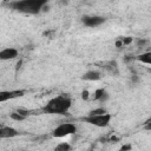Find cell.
Segmentation results:
<instances>
[{
	"label": "cell",
	"instance_id": "cell-1",
	"mask_svg": "<svg viewBox=\"0 0 151 151\" xmlns=\"http://www.w3.org/2000/svg\"><path fill=\"white\" fill-rule=\"evenodd\" d=\"M72 106V99L66 94H60L51 98L41 109L42 113L48 114H66Z\"/></svg>",
	"mask_w": 151,
	"mask_h": 151
},
{
	"label": "cell",
	"instance_id": "cell-2",
	"mask_svg": "<svg viewBox=\"0 0 151 151\" xmlns=\"http://www.w3.org/2000/svg\"><path fill=\"white\" fill-rule=\"evenodd\" d=\"M47 4L45 0H20L11 2L9 6L17 12L26 13V14H38L42 7Z\"/></svg>",
	"mask_w": 151,
	"mask_h": 151
},
{
	"label": "cell",
	"instance_id": "cell-3",
	"mask_svg": "<svg viewBox=\"0 0 151 151\" xmlns=\"http://www.w3.org/2000/svg\"><path fill=\"white\" fill-rule=\"evenodd\" d=\"M112 119V114L109 113V112H105V113H101V114H93V116H90L87 114L86 117H83L81 120L87 123V124H91L93 126H97V127H106L110 122Z\"/></svg>",
	"mask_w": 151,
	"mask_h": 151
},
{
	"label": "cell",
	"instance_id": "cell-4",
	"mask_svg": "<svg viewBox=\"0 0 151 151\" xmlns=\"http://www.w3.org/2000/svg\"><path fill=\"white\" fill-rule=\"evenodd\" d=\"M77 132V126L73 123H63L58 125L52 131V137L54 138H64L67 136H71Z\"/></svg>",
	"mask_w": 151,
	"mask_h": 151
},
{
	"label": "cell",
	"instance_id": "cell-5",
	"mask_svg": "<svg viewBox=\"0 0 151 151\" xmlns=\"http://www.w3.org/2000/svg\"><path fill=\"white\" fill-rule=\"evenodd\" d=\"M26 93L25 90H4L0 91V103H5L15 98H21Z\"/></svg>",
	"mask_w": 151,
	"mask_h": 151
},
{
	"label": "cell",
	"instance_id": "cell-6",
	"mask_svg": "<svg viewBox=\"0 0 151 151\" xmlns=\"http://www.w3.org/2000/svg\"><path fill=\"white\" fill-rule=\"evenodd\" d=\"M81 21L87 27H97L105 22V18L100 15H85L83 17Z\"/></svg>",
	"mask_w": 151,
	"mask_h": 151
},
{
	"label": "cell",
	"instance_id": "cell-7",
	"mask_svg": "<svg viewBox=\"0 0 151 151\" xmlns=\"http://www.w3.org/2000/svg\"><path fill=\"white\" fill-rule=\"evenodd\" d=\"M19 54L18 50L14 47H6L0 51V60H12Z\"/></svg>",
	"mask_w": 151,
	"mask_h": 151
},
{
	"label": "cell",
	"instance_id": "cell-8",
	"mask_svg": "<svg viewBox=\"0 0 151 151\" xmlns=\"http://www.w3.org/2000/svg\"><path fill=\"white\" fill-rule=\"evenodd\" d=\"M19 134L18 130H15L12 126H0V138L7 139V138H14Z\"/></svg>",
	"mask_w": 151,
	"mask_h": 151
},
{
	"label": "cell",
	"instance_id": "cell-9",
	"mask_svg": "<svg viewBox=\"0 0 151 151\" xmlns=\"http://www.w3.org/2000/svg\"><path fill=\"white\" fill-rule=\"evenodd\" d=\"M101 78V74L99 71H94V70H90L87 72H85L81 77L83 80H88V81H97Z\"/></svg>",
	"mask_w": 151,
	"mask_h": 151
},
{
	"label": "cell",
	"instance_id": "cell-10",
	"mask_svg": "<svg viewBox=\"0 0 151 151\" xmlns=\"http://www.w3.org/2000/svg\"><path fill=\"white\" fill-rule=\"evenodd\" d=\"M107 98H109V94H107L106 90H104V88H98L93 93V99L97 101H105Z\"/></svg>",
	"mask_w": 151,
	"mask_h": 151
},
{
	"label": "cell",
	"instance_id": "cell-11",
	"mask_svg": "<svg viewBox=\"0 0 151 151\" xmlns=\"http://www.w3.org/2000/svg\"><path fill=\"white\" fill-rule=\"evenodd\" d=\"M72 150V146L70 145V143L67 142H63V143H59L53 151H71Z\"/></svg>",
	"mask_w": 151,
	"mask_h": 151
},
{
	"label": "cell",
	"instance_id": "cell-12",
	"mask_svg": "<svg viewBox=\"0 0 151 151\" xmlns=\"http://www.w3.org/2000/svg\"><path fill=\"white\" fill-rule=\"evenodd\" d=\"M138 60L142 61V63H144V64L150 65V64H151V53H150V52L142 53L140 55H138Z\"/></svg>",
	"mask_w": 151,
	"mask_h": 151
},
{
	"label": "cell",
	"instance_id": "cell-13",
	"mask_svg": "<svg viewBox=\"0 0 151 151\" xmlns=\"http://www.w3.org/2000/svg\"><path fill=\"white\" fill-rule=\"evenodd\" d=\"M9 117H11L13 120H18V122H19V120H24V119L26 118L25 116H22V114L19 113L18 111H17V112H12V113L9 114Z\"/></svg>",
	"mask_w": 151,
	"mask_h": 151
},
{
	"label": "cell",
	"instance_id": "cell-14",
	"mask_svg": "<svg viewBox=\"0 0 151 151\" xmlns=\"http://www.w3.org/2000/svg\"><path fill=\"white\" fill-rule=\"evenodd\" d=\"M105 112H106V111H105L103 107H98V109H96V110L90 111L88 114H90V116H93V114H101V113H105Z\"/></svg>",
	"mask_w": 151,
	"mask_h": 151
},
{
	"label": "cell",
	"instance_id": "cell-15",
	"mask_svg": "<svg viewBox=\"0 0 151 151\" xmlns=\"http://www.w3.org/2000/svg\"><path fill=\"white\" fill-rule=\"evenodd\" d=\"M81 97H83V99H87L88 98V91L87 90H84L83 93H81Z\"/></svg>",
	"mask_w": 151,
	"mask_h": 151
},
{
	"label": "cell",
	"instance_id": "cell-16",
	"mask_svg": "<svg viewBox=\"0 0 151 151\" xmlns=\"http://www.w3.org/2000/svg\"><path fill=\"white\" fill-rule=\"evenodd\" d=\"M118 151H129V146H123V147H120Z\"/></svg>",
	"mask_w": 151,
	"mask_h": 151
},
{
	"label": "cell",
	"instance_id": "cell-17",
	"mask_svg": "<svg viewBox=\"0 0 151 151\" xmlns=\"http://www.w3.org/2000/svg\"><path fill=\"white\" fill-rule=\"evenodd\" d=\"M21 151H25V150H21Z\"/></svg>",
	"mask_w": 151,
	"mask_h": 151
}]
</instances>
